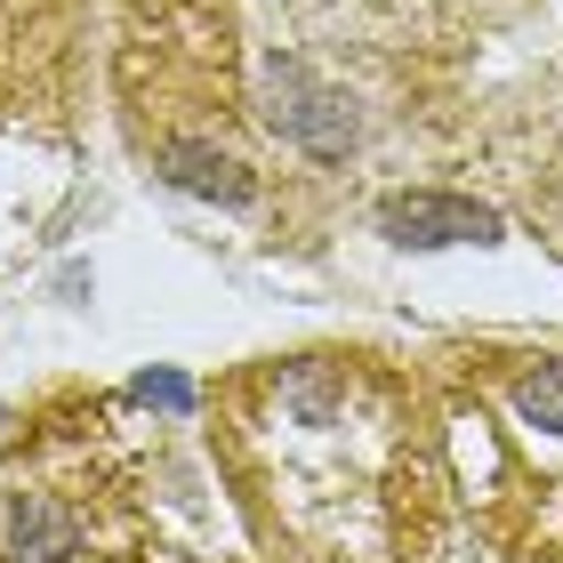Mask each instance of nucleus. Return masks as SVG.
Here are the masks:
<instances>
[{
	"mask_svg": "<svg viewBox=\"0 0 563 563\" xmlns=\"http://www.w3.org/2000/svg\"><path fill=\"white\" fill-rule=\"evenodd\" d=\"M266 121H274L282 137H298L306 153H346L354 145L346 97L339 89H314V81H306V65H290V57L274 65V106H266Z\"/></svg>",
	"mask_w": 563,
	"mask_h": 563,
	"instance_id": "obj_1",
	"label": "nucleus"
},
{
	"mask_svg": "<svg viewBox=\"0 0 563 563\" xmlns=\"http://www.w3.org/2000/svg\"><path fill=\"white\" fill-rule=\"evenodd\" d=\"M395 242L411 250H434V242H499V210H483V201H459V194H395L387 210H378Z\"/></svg>",
	"mask_w": 563,
	"mask_h": 563,
	"instance_id": "obj_2",
	"label": "nucleus"
},
{
	"mask_svg": "<svg viewBox=\"0 0 563 563\" xmlns=\"http://www.w3.org/2000/svg\"><path fill=\"white\" fill-rule=\"evenodd\" d=\"M162 177L186 194H218V201H250L242 162H225L218 145H162Z\"/></svg>",
	"mask_w": 563,
	"mask_h": 563,
	"instance_id": "obj_3",
	"label": "nucleus"
},
{
	"mask_svg": "<svg viewBox=\"0 0 563 563\" xmlns=\"http://www.w3.org/2000/svg\"><path fill=\"white\" fill-rule=\"evenodd\" d=\"M9 540H16L24 563H57V555L73 548V523H65V507H48L41 492H24V499L9 507Z\"/></svg>",
	"mask_w": 563,
	"mask_h": 563,
	"instance_id": "obj_4",
	"label": "nucleus"
},
{
	"mask_svg": "<svg viewBox=\"0 0 563 563\" xmlns=\"http://www.w3.org/2000/svg\"><path fill=\"white\" fill-rule=\"evenodd\" d=\"M516 411L531 419V427H548V434H563V363H540L516 387Z\"/></svg>",
	"mask_w": 563,
	"mask_h": 563,
	"instance_id": "obj_5",
	"label": "nucleus"
},
{
	"mask_svg": "<svg viewBox=\"0 0 563 563\" xmlns=\"http://www.w3.org/2000/svg\"><path fill=\"white\" fill-rule=\"evenodd\" d=\"M137 402H153V411H186L194 387H186L177 371H145V378H137Z\"/></svg>",
	"mask_w": 563,
	"mask_h": 563,
	"instance_id": "obj_6",
	"label": "nucleus"
}]
</instances>
